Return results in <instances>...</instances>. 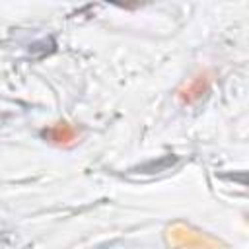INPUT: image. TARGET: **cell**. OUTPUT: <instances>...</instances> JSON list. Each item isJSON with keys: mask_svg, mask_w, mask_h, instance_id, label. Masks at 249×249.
Instances as JSON below:
<instances>
[{"mask_svg": "<svg viewBox=\"0 0 249 249\" xmlns=\"http://www.w3.org/2000/svg\"><path fill=\"white\" fill-rule=\"evenodd\" d=\"M169 239L173 241V245L183 247V249H214L216 241L206 237L200 231H195L191 228L185 226H175L169 231Z\"/></svg>", "mask_w": 249, "mask_h": 249, "instance_id": "cell-1", "label": "cell"}, {"mask_svg": "<svg viewBox=\"0 0 249 249\" xmlns=\"http://www.w3.org/2000/svg\"><path fill=\"white\" fill-rule=\"evenodd\" d=\"M43 134H45L49 140L56 142V144H70V142L76 140V128L70 126L68 123H58V124H54L53 128L45 130Z\"/></svg>", "mask_w": 249, "mask_h": 249, "instance_id": "cell-2", "label": "cell"}, {"mask_svg": "<svg viewBox=\"0 0 249 249\" xmlns=\"http://www.w3.org/2000/svg\"><path fill=\"white\" fill-rule=\"evenodd\" d=\"M206 89H208V78L206 76H196L195 80H191L185 86V89L181 91V99L187 101V103H193L198 97H202L206 93Z\"/></svg>", "mask_w": 249, "mask_h": 249, "instance_id": "cell-3", "label": "cell"}, {"mask_svg": "<svg viewBox=\"0 0 249 249\" xmlns=\"http://www.w3.org/2000/svg\"><path fill=\"white\" fill-rule=\"evenodd\" d=\"M230 179L237 181V183H243V185H249V173H237V175H230Z\"/></svg>", "mask_w": 249, "mask_h": 249, "instance_id": "cell-4", "label": "cell"}]
</instances>
